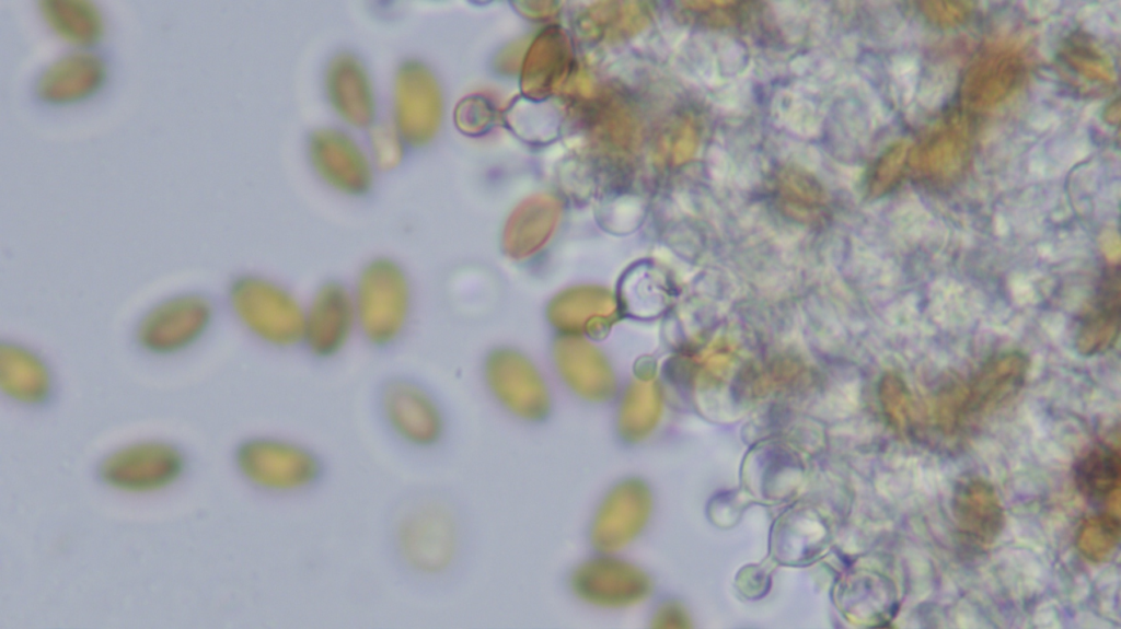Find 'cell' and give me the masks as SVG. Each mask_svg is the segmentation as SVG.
Listing matches in <instances>:
<instances>
[{"mask_svg": "<svg viewBox=\"0 0 1121 629\" xmlns=\"http://www.w3.org/2000/svg\"><path fill=\"white\" fill-rule=\"evenodd\" d=\"M374 403L382 424L404 445L427 449L441 438V411L417 377L402 373L384 377L377 387Z\"/></svg>", "mask_w": 1121, "mask_h": 629, "instance_id": "7", "label": "cell"}, {"mask_svg": "<svg viewBox=\"0 0 1121 629\" xmlns=\"http://www.w3.org/2000/svg\"><path fill=\"white\" fill-rule=\"evenodd\" d=\"M651 512L647 485L627 478L614 485L599 504L590 526V540L603 554L620 551L645 528Z\"/></svg>", "mask_w": 1121, "mask_h": 629, "instance_id": "12", "label": "cell"}, {"mask_svg": "<svg viewBox=\"0 0 1121 629\" xmlns=\"http://www.w3.org/2000/svg\"><path fill=\"white\" fill-rule=\"evenodd\" d=\"M309 158L319 176L338 193L361 197L372 186L373 175L367 155L342 130L323 128L314 131L309 140Z\"/></svg>", "mask_w": 1121, "mask_h": 629, "instance_id": "14", "label": "cell"}, {"mask_svg": "<svg viewBox=\"0 0 1121 629\" xmlns=\"http://www.w3.org/2000/svg\"><path fill=\"white\" fill-rule=\"evenodd\" d=\"M882 400L890 421L897 430L911 432L916 410L906 384L898 376H889L882 385Z\"/></svg>", "mask_w": 1121, "mask_h": 629, "instance_id": "28", "label": "cell"}, {"mask_svg": "<svg viewBox=\"0 0 1121 629\" xmlns=\"http://www.w3.org/2000/svg\"><path fill=\"white\" fill-rule=\"evenodd\" d=\"M775 188L779 197L794 207L813 209L822 205L824 199L818 180L795 166L783 167L776 173Z\"/></svg>", "mask_w": 1121, "mask_h": 629, "instance_id": "25", "label": "cell"}, {"mask_svg": "<svg viewBox=\"0 0 1121 629\" xmlns=\"http://www.w3.org/2000/svg\"><path fill=\"white\" fill-rule=\"evenodd\" d=\"M181 470L182 457L173 445L146 441L112 453L102 463L100 474L117 489L149 491L174 481Z\"/></svg>", "mask_w": 1121, "mask_h": 629, "instance_id": "13", "label": "cell"}, {"mask_svg": "<svg viewBox=\"0 0 1121 629\" xmlns=\"http://www.w3.org/2000/svg\"><path fill=\"white\" fill-rule=\"evenodd\" d=\"M1060 60L1075 77L1094 84L1113 81V69L1105 54L1089 39L1077 36L1064 45Z\"/></svg>", "mask_w": 1121, "mask_h": 629, "instance_id": "24", "label": "cell"}, {"mask_svg": "<svg viewBox=\"0 0 1121 629\" xmlns=\"http://www.w3.org/2000/svg\"><path fill=\"white\" fill-rule=\"evenodd\" d=\"M951 512L958 533L975 548L991 546L1005 525L1004 508L995 488L979 476H966L956 484Z\"/></svg>", "mask_w": 1121, "mask_h": 629, "instance_id": "17", "label": "cell"}, {"mask_svg": "<svg viewBox=\"0 0 1121 629\" xmlns=\"http://www.w3.org/2000/svg\"><path fill=\"white\" fill-rule=\"evenodd\" d=\"M1120 541V519L1117 512L1089 516L1078 527L1076 547L1091 562L1112 558Z\"/></svg>", "mask_w": 1121, "mask_h": 629, "instance_id": "23", "label": "cell"}, {"mask_svg": "<svg viewBox=\"0 0 1121 629\" xmlns=\"http://www.w3.org/2000/svg\"><path fill=\"white\" fill-rule=\"evenodd\" d=\"M910 149L905 142H897L886 149L875 161L868 174V189L872 195L891 190L901 179Z\"/></svg>", "mask_w": 1121, "mask_h": 629, "instance_id": "26", "label": "cell"}, {"mask_svg": "<svg viewBox=\"0 0 1121 629\" xmlns=\"http://www.w3.org/2000/svg\"><path fill=\"white\" fill-rule=\"evenodd\" d=\"M356 334L351 284L338 277L319 281L304 303L301 348L312 359L332 360L346 350Z\"/></svg>", "mask_w": 1121, "mask_h": 629, "instance_id": "8", "label": "cell"}, {"mask_svg": "<svg viewBox=\"0 0 1121 629\" xmlns=\"http://www.w3.org/2000/svg\"><path fill=\"white\" fill-rule=\"evenodd\" d=\"M395 129L412 147L428 143L437 132L441 117V97L430 70L420 61H404L397 69L393 89Z\"/></svg>", "mask_w": 1121, "mask_h": 629, "instance_id": "10", "label": "cell"}, {"mask_svg": "<svg viewBox=\"0 0 1121 629\" xmlns=\"http://www.w3.org/2000/svg\"><path fill=\"white\" fill-rule=\"evenodd\" d=\"M681 620V613L675 606L663 605L656 611L652 624L658 628L677 627Z\"/></svg>", "mask_w": 1121, "mask_h": 629, "instance_id": "31", "label": "cell"}, {"mask_svg": "<svg viewBox=\"0 0 1121 629\" xmlns=\"http://www.w3.org/2000/svg\"><path fill=\"white\" fill-rule=\"evenodd\" d=\"M221 304L259 346L276 351L301 348L304 303L281 280L261 271H238L227 280Z\"/></svg>", "mask_w": 1121, "mask_h": 629, "instance_id": "1", "label": "cell"}, {"mask_svg": "<svg viewBox=\"0 0 1121 629\" xmlns=\"http://www.w3.org/2000/svg\"><path fill=\"white\" fill-rule=\"evenodd\" d=\"M925 5V15L941 25H956L969 13V8L962 2H926Z\"/></svg>", "mask_w": 1121, "mask_h": 629, "instance_id": "30", "label": "cell"}, {"mask_svg": "<svg viewBox=\"0 0 1121 629\" xmlns=\"http://www.w3.org/2000/svg\"><path fill=\"white\" fill-rule=\"evenodd\" d=\"M372 144L379 163L391 167L401 158L402 142L398 132L389 127H380L372 137Z\"/></svg>", "mask_w": 1121, "mask_h": 629, "instance_id": "29", "label": "cell"}, {"mask_svg": "<svg viewBox=\"0 0 1121 629\" xmlns=\"http://www.w3.org/2000/svg\"><path fill=\"white\" fill-rule=\"evenodd\" d=\"M1022 74L1024 62L1017 53L986 51L969 70L963 85L964 98L974 108L992 107L1009 95Z\"/></svg>", "mask_w": 1121, "mask_h": 629, "instance_id": "21", "label": "cell"}, {"mask_svg": "<svg viewBox=\"0 0 1121 629\" xmlns=\"http://www.w3.org/2000/svg\"><path fill=\"white\" fill-rule=\"evenodd\" d=\"M351 291L358 335L379 352L402 342L415 313V287L411 272L397 259L379 255L366 260L355 275Z\"/></svg>", "mask_w": 1121, "mask_h": 629, "instance_id": "2", "label": "cell"}, {"mask_svg": "<svg viewBox=\"0 0 1121 629\" xmlns=\"http://www.w3.org/2000/svg\"><path fill=\"white\" fill-rule=\"evenodd\" d=\"M968 153L967 127L959 117L950 116L931 130L912 160L924 178L947 184L960 174Z\"/></svg>", "mask_w": 1121, "mask_h": 629, "instance_id": "20", "label": "cell"}, {"mask_svg": "<svg viewBox=\"0 0 1121 629\" xmlns=\"http://www.w3.org/2000/svg\"><path fill=\"white\" fill-rule=\"evenodd\" d=\"M221 301L204 289L165 294L135 318L129 340L148 359H175L197 348L215 328Z\"/></svg>", "mask_w": 1121, "mask_h": 629, "instance_id": "3", "label": "cell"}, {"mask_svg": "<svg viewBox=\"0 0 1121 629\" xmlns=\"http://www.w3.org/2000/svg\"><path fill=\"white\" fill-rule=\"evenodd\" d=\"M115 70L114 58L105 48L65 49L35 70L27 96L43 112L82 109L106 95Z\"/></svg>", "mask_w": 1121, "mask_h": 629, "instance_id": "4", "label": "cell"}, {"mask_svg": "<svg viewBox=\"0 0 1121 629\" xmlns=\"http://www.w3.org/2000/svg\"><path fill=\"white\" fill-rule=\"evenodd\" d=\"M1029 366L1022 351L1005 350L987 358L969 378L958 380L962 431L1010 403L1021 391Z\"/></svg>", "mask_w": 1121, "mask_h": 629, "instance_id": "9", "label": "cell"}, {"mask_svg": "<svg viewBox=\"0 0 1121 629\" xmlns=\"http://www.w3.org/2000/svg\"><path fill=\"white\" fill-rule=\"evenodd\" d=\"M56 377L49 358L13 337L0 339V391L12 403L41 407L53 398Z\"/></svg>", "mask_w": 1121, "mask_h": 629, "instance_id": "15", "label": "cell"}, {"mask_svg": "<svg viewBox=\"0 0 1121 629\" xmlns=\"http://www.w3.org/2000/svg\"><path fill=\"white\" fill-rule=\"evenodd\" d=\"M570 584L583 602L601 608H626L645 601L651 591L647 573L627 560L605 554L574 571Z\"/></svg>", "mask_w": 1121, "mask_h": 629, "instance_id": "11", "label": "cell"}, {"mask_svg": "<svg viewBox=\"0 0 1121 629\" xmlns=\"http://www.w3.org/2000/svg\"><path fill=\"white\" fill-rule=\"evenodd\" d=\"M1121 286L1118 264L1107 267L1093 296L1079 316L1075 348L1084 357L1110 351L1118 342L1121 326Z\"/></svg>", "mask_w": 1121, "mask_h": 629, "instance_id": "18", "label": "cell"}, {"mask_svg": "<svg viewBox=\"0 0 1121 629\" xmlns=\"http://www.w3.org/2000/svg\"><path fill=\"white\" fill-rule=\"evenodd\" d=\"M390 532L397 559L418 576L440 573L453 560L455 523L449 511L435 501L421 498L408 501L394 516Z\"/></svg>", "mask_w": 1121, "mask_h": 629, "instance_id": "5", "label": "cell"}, {"mask_svg": "<svg viewBox=\"0 0 1121 629\" xmlns=\"http://www.w3.org/2000/svg\"><path fill=\"white\" fill-rule=\"evenodd\" d=\"M328 102L337 115L354 127L372 124L375 100L372 83L361 60L350 53L333 57L325 71Z\"/></svg>", "mask_w": 1121, "mask_h": 629, "instance_id": "19", "label": "cell"}, {"mask_svg": "<svg viewBox=\"0 0 1121 629\" xmlns=\"http://www.w3.org/2000/svg\"><path fill=\"white\" fill-rule=\"evenodd\" d=\"M35 15L44 32L65 49H102L111 32L105 8L93 0H39Z\"/></svg>", "mask_w": 1121, "mask_h": 629, "instance_id": "16", "label": "cell"}, {"mask_svg": "<svg viewBox=\"0 0 1121 629\" xmlns=\"http://www.w3.org/2000/svg\"><path fill=\"white\" fill-rule=\"evenodd\" d=\"M1120 478L1119 449L1105 442L1090 447L1074 467L1076 487L1089 499L1103 500L1119 496Z\"/></svg>", "mask_w": 1121, "mask_h": 629, "instance_id": "22", "label": "cell"}, {"mask_svg": "<svg viewBox=\"0 0 1121 629\" xmlns=\"http://www.w3.org/2000/svg\"><path fill=\"white\" fill-rule=\"evenodd\" d=\"M236 465L247 481L273 493L308 490L323 475L322 461L311 449L268 435L243 441L236 450Z\"/></svg>", "mask_w": 1121, "mask_h": 629, "instance_id": "6", "label": "cell"}, {"mask_svg": "<svg viewBox=\"0 0 1121 629\" xmlns=\"http://www.w3.org/2000/svg\"><path fill=\"white\" fill-rule=\"evenodd\" d=\"M684 7L701 25L725 28L741 25L749 15L744 3L738 1H690Z\"/></svg>", "mask_w": 1121, "mask_h": 629, "instance_id": "27", "label": "cell"}]
</instances>
